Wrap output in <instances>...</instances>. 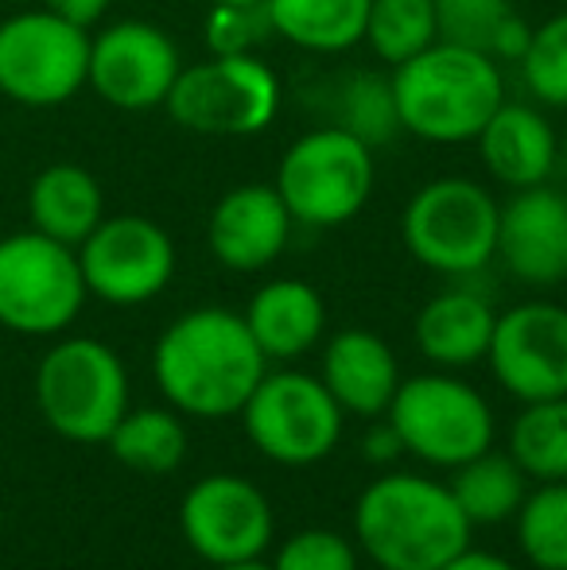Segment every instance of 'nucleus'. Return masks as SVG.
Returning <instances> with one entry per match:
<instances>
[{"label":"nucleus","instance_id":"obj_37","mask_svg":"<svg viewBox=\"0 0 567 570\" xmlns=\"http://www.w3.org/2000/svg\"><path fill=\"white\" fill-rule=\"evenodd\" d=\"M211 570H273L265 559H253V563H229V567H211Z\"/></svg>","mask_w":567,"mask_h":570},{"label":"nucleus","instance_id":"obj_38","mask_svg":"<svg viewBox=\"0 0 567 570\" xmlns=\"http://www.w3.org/2000/svg\"><path fill=\"white\" fill-rule=\"evenodd\" d=\"M206 4H265V0H206Z\"/></svg>","mask_w":567,"mask_h":570},{"label":"nucleus","instance_id":"obj_29","mask_svg":"<svg viewBox=\"0 0 567 570\" xmlns=\"http://www.w3.org/2000/svg\"><path fill=\"white\" fill-rule=\"evenodd\" d=\"M517 543L537 570H567V481H545L517 509Z\"/></svg>","mask_w":567,"mask_h":570},{"label":"nucleus","instance_id":"obj_16","mask_svg":"<svg viewBox=\"0 0 567 570\" xmlns=\"http://www.w3.org/2000/svg\"><path fill=\"white\" fill-rule=\"evenodd\" d=\"M514 279L525 287H560L567 284V195L548 183L514 190L501 203L498 253Z\"/></svg>","mask_w":567,"mask_h":570},{"label":"nucleus","instance_id":"obj_25","mask_svg":"<svg viewBox=\"0 0 567 570\" xmlns=\"http://www.w3.org/2000/svg\"><path fill=\"white\" fill-rule=\"evenodd\" d=\"M451 493L459 501L462 517L470 524L486 528V524H501V520L517 517L525 493H529V478H525L521 465L498 451H486L470 462H462L454 470Z\"/></svg>","mask_w":567,"mask_h":570},{"label":"nucleus","instance_id":"obj_7","mask_svg":"<svg viewBox=\"0 0 567 570\" xmlns=\"http://www.w3.org/2000/svg\"><path fill=\"white\" fill-rule=\"evenodd\" d=\"M86 279L78 248L20 229L0 237V326L23 338H55L82 315Z\"/></svg>","mask_w":567,"mask_h":570},{"label":"nucleus","instance_id":"obj_17","mask_svg":"<svg viewBox=\"0 0 567 570\" xmlns=\"http://www.w3.org/2000/svg\"><path fill=\"white\" fill-rule=\"evenodd\" d=\"M292 214L273 183H242L214 203L206 222V245L229 272H261L292 240Z\"/></svg>","mask_w":567,"mask_h":570},{"label":"nucleus","instance_id":"obj_22","mask_svg":"<svg viewBox=\"0 0 567 570\" xmlns=\"http://www.w3.org/2000/svg\"><path fill=\"white\" fill-rule=\"evenodd\" d=\"M31 229L78 248L106 218V190L82 164H47L28 187Z\"/></svg>","mask_w":567,"mask_h":570},{"label":"nucleus","instance_id":"obj_19","mask_svg":"<svg viewBox=\"0 0 567 570\" xmlns=\"http://www.w3.org/2000/svg\"><path fill=\"white\" fill-rule=\"evenodd\" d=\"M326 384L342 412L378 420L393 404V392L401 384V365L389 342L373 331H339L323 345V373Z\"/></svg>","mask_w":567,"mask_h":570},{"label":"nucleus","instance_id":"obj_11","mask_svg":"<svg viewBox=\"0 0 567 570\" xmlns=\"http://www.w3.org/2000/svg\"><path fill=\"white\" fill-rule=\"evenodd\" d=\"M242 428L250 443L276 465H303L323 462L342 439V407L326 392V384L300 368L265 373L253 396L245 400Z\"/></svg>","mask_w":567,"mask_h":570},{"label":"nucleus","instance_id":"obj_20","mask_svg":"<svg viewBox=\"0 0 567 570\" xmlns=\"http://www.w3.org/2000/svg\"><path fill=\"white\" fill-rule=\"evenodd\" d=\"M498 311L470 287H447L431 295L417 315V350L439 368H467L486 361Z\"/></svg>","mask_w":567,"mask_h":570},{"label":"nucleus","instance_id":"obj_21","mask_svg":"<svg viewBox=\"0 0 567 570\" xmlns=\"http://www.w3.org/2000/svg\"><path fill=\"white\" fill-rule=\"evenodd\" d=\"M242 318L268 361H292L323 338L326 303L307 279H268L253 292Z\"/></svg>","mask_w":567,"mask_h":570},{"label":"nucleus","instance_id":"obj_33","mask_svg":"<svg viewBox=\"0 0 567 570\" xmlns=\"http://www.w3.org/2000/svg\"><path fill=\"white\" fill-rule=\"evenodd\" d=\"M273 570H358V551L346 535L331 528H307L281 543Z\"/></svg>","mask_w":567,"mask_h":570},{"label":"nucleus","instance_id":"obj_14","mask_svg":"<svg viewBox=\"0 0 567 570\" xmlns=\"http://www.w3.org/2000/svg\"><path fill=\"white\" fill-rule=\"evenodd\" d=\"M183 70L175 39L151 20H117L90 36V86L121 114L159 109Z\"/></svg>","mask_w":567,"mask_h":570},{"label":"nucleus","instance_id":"obj_6","mask_svg":"<svg viewBox=\"0 0 567 570\" xmlns=\"http://www.w3.org/2000/svg\"><path fill=\"white\" fill-rule=\"evenodd\" d=\"M43 423L70 443H106L129 412V373L117 350L98 338H62L36 368Z\"/></svg>","mask_w":567,"mask_h":570},{"label":"nucleus","instance_id":"obj_36","mask_svg":"<svg viewBox=\"0 0 567 570\" xmlns=\"http://www.w3.org/2000/svg\"><path fill=\"white\" fill-rule=\"evenodd\" d=\"M439 570H517V567L509 563V559H501V556H490V551L467 548V551H459L451 563H443Z\"/></svg>","mask_w":567,"mask_h":570},{"label":"nucleus","instance_id":"obj_12","mask_svg":"<svg viewBox=\"0 0 567 570\" xmlns=\"http://www.w3.org/2000/svg\"><path fill=\"white\" fill-rule=\"evenodd\" d=\"M86 292L109 307L151 303L175 276V240L144 214H114L78 245Z\"/></svg>","mask_w":567,"mask_h":570},{"label":"nucleus","instance_id":"obj_23","mask_svg":"<svg viewBox=\"0 0 567 570\" xmlns=\"http://www.w3.org/2000/svg\"><path fill=\"white\" fill-rule=\"evenodd\" d=\"M273 36L307 55H346L365 39L370 0H265Z\"/></svg>","mask_w":567,"mask_h":570},{"label":"nucleus","instance_id":"obj_27","mask_svg":"<svg viewBox=\"0 0 567 570\" xmlns=\"http://www.w3.org/2000/svg\"><path fill=\"white\" fill-rule=\"evenodd\" d=\"M509 458L532 481H567V396L525 404L509 428Z\"/></svg>","mask_w":567,"mask_h":570},{"label":"nucleus","instance_id":"obj_30","mask_svg":"<svg viewBox=\"0 0 567 570\" xmlns=\"http://www.w3.org/2000/svg\"><path fill=\"white\" fill-rule=\"evenodd\" d=\"M517 70L537 106L567 109V12L548 16L540 28H532Z\"/></svg>","mask_w":567,"mask_h":570},{"label":"nucleus","instance_id":"obj_4","mask_svg":"<svg viewBox=\"0 0 567 570\" xmlns=\"http://www.w3.org/2000/svg\"><path fill=\"white\" fill-rule=\"evenodd\" d=\"M378 179L373 148L334 125H319L292 140L276 167V195L295 226L339 229L365 210Z\"/></svg>","mask_w":567,"mask_h":570},{"label":"nucleus","instance_id":"obj_24","mask_svg":"<svg viewBox=\"0 0 567 570\" xmlns=\"http://www.w3.org/2000/svg\"><path fill=\"white\" fill-rule=\"evenodd\" d=\"M323 98V125H334L342 132L358 136L362 144L378 148L389 144L401 132V117H397L393 82L378 70H354V75H339L323 82L319 90Z\"/></svg>","mask_w":567,"mask_h":570},{"label":"nucleus","instance_id":"obj_18","mask_svg":"<svg viewBox=\"0 0 567 570\" xmlns=\"http://www.w3.org/2000/svg\"><path fill=\"white\" fill-rule=\"evenodd\" d=\"M475 144L493 183L509 190L548 183L560 159V132L540 114V106H529V101H501L482 125V132L475 136Z\"/></svg>","mask_w":567,"mask_h":570},{"label":"nucleus","instance_id":"obj_10","mask_svg":"<svg viewBox=\"0 0 567 570\" xmlns=\"http://www.w3.org/2000/svg\"><path fill=\"white\" fill-rule=\"evenodd\" d=\"M385 420L401 435L404 454L428 465L459 470L493 446V412L482 392L443 373H420L397 384Z\"/></svg>","mask_w":567,"mask_h":570},{"label":"nucleus","instance_id":"obj_26","mask_svg":"<svg viewBox=\"0 0 567 570\" xmlns=\"http://www.w3.org/2000/svg\"><path fill=\"white\" fill-rule=\"evenodd\" d=\"M121 465L137 473H172L187 454V428L175 407H137L125 412L106 439Z\"/></svg>","mask_w":567,"mask_h":570},{"label":"nucleus","instance_id":"obj_1","mask_svg":"<svg viewBox=\"0 0 567 570\" xmlns=\"http://www.w3.org/2000/svg\"><path fill=\"white\" fill-rule=\"evenodd\" d=\"M265 373L268 357L253 342L245 318L226 307L187 311L151 350L156 389L175 412L195 420L237 415Z\"/></svg>","mask_w":567,"mask_h":570},{"label":"nucleus","instance_id":"obj_2","mask_svg":"<svg viewBox=\"0 0 567 570\" xmlns=\"http://www.w3.org/2000/svg\"><path fill=\"white\" fill-rule=\"evenodd\" d=\"M470 532L451 485L420 473H381L354 504L358 548L381 570H439L470 548Z\"/></svg>","mask_w":567,"mask_h":570},{"label":"nucleus","instance_id":"obj_32","mask_svg":"<svg viewBox=\"0 0 567 570\" xmlns=\"http://www.w3.org/2000/svg\"><path fill=\"white\" fill-rule=\"evenodd\" d=\"M203 39L211 55H257L273 39L265 4H211L203 16Z\"/></svg>","mask_w":567,"mask_h":570},{"label":"nucleus","instance_id":"obj_31","mask_svg":"<svg viewBox=\"0 0 567 570\" xmlns=\"http://www.w3.org/2000/svg\"><path fill=\"white\" fill-rule=\"evenodd\" d=\"M439 20V39L475 51H493L501 28L517 16L514 0H431Z\"/></svg>","mask_w":567,"mask_h":570},{"label":"nucleus","instance_id":"obj_9","mask_svg":"<svg viewBox=\"0 0 567 570\" xmlns=\"http://www.w3.org/2000/svg\"><path fill=\"white\" fill-rule=\"evenodd\" d=\"M90 78V31L28 8L0 20V94L16 106L55 109L86 90Z\"/></svg>","mask_w":567,"mask_h":570},{"label":"nucleus","instance_id":"obj_28","mask_svg":"<svg viewBox=\"0 0 567 570\" xmlns=\"http://www.w3.org/2000/svg\"><path fill=\"white\" fill-rule=\"evenodd\" d=\"M439 39V20L431 0H370L362 43L385 67H401L412 55L428 51Z\"/></svg>","mask_w":567,"mask_h":570},{"label":"nucleus","instance_id":"obj_39","mask_svg":"<svg viewBox=\"0 0 567 570\" xmlns=\"http://www.w3.org/2000/svg\"><path fill=\"white\" fill-rule=\"evenodd\" d=\"M560 151L567 156V125H564V136H560Z\"/></svg>","mask_w":567,"mask_h":570},{"label":"nucleus","instance_id":"obj_13","mask_svg":"<svg viewBox=\"0 0 567 570\" xmlns=\"http://www.w3.org/2000/svg\"><path fill=\"white\" fill-rule=\"evenodd\" d=\"M179 528L187 548L203 563H253L273 543V504L237 473H211L195 481L179 504Z\"/></svg>","mask_w":567,"mask_h":570},{"label":"nucleus","instance_id":"obj_35","mask_svg":"<svg viewBox=\"0 0 567 570\" xmlns=\"http://www.w3.org/2000/svg\"><path fill=\"white\" fill-rule=\"evenodd\" d=\"M404 454V443L401 435L393 431V423H378V428H370V435H365V458L370 462H397V458Z\"/></svg>","mask_w":567,"mask_h":570},{"label":"nucleus","instance_id":"obj_5","mask_svg":"<svg viewBox=\"0 0 567 570\" xmlns=\"http://www.w3.org/2000/svg\"><path fill=\"white\" fill-rule=\"evenodd\" d=\"M501 203L470 175H439L404 203L401 240L439 276H475L498 253Z\"/></svg>","mask_w":567,"mask_h":570},{"label":"nucleus","instance_id":"obj_34","mask_svg":"<svg viewBox=\"0 0 567 570\" xmlns=\"http://www.w3.org/2000/svg\"><path fill=\"white\" fill-rule=\"evenodd\" d=\"M109 4H114V0H43V8H51L55 16H62V20L78 23V28H86V31L106 20Z\"/></svg>","mask_w":567,"mask_h":570},{"label":"nucleus","instance_id":"obj_8","mask_svg":"<svg viewBox=\"0 0 567 570\" xmlns=\"http://www.w3.org/2000/svg\"><path fill=\"white\" fill-rule=\"evenodd\" d=\"M281 78L261 55H206L183 67L164 109L195 136H257L281 114Z\"/></svg>","mask_w":567,"mask_h":570},{"label":"nucleus","instance_id":"obj_3","mask_svg":"<svg viewBox=\"0 0 567 570\" xmlns=\"http://www.w3.org/2000/svg\"><path fill=\"white\" fill-rule=\"evenodd\" d=\"M389 82L401 132L428 144H470L506 101L501 62L447 39H436L428 51L393 67Z\"/></svg>","mask_w":567,"mask_h":570},{"label":"nucleus","instance_id":"obj_15","mask_svg":"<svg viewBox=\"0 0 567 570\" xmlns=\"http://www.w3.org/2000/svg\"><path fill=\"white\" fill-rule=\"evenodd\" d=\"M493 381L521 404L567 396V307L529 299L493 323L486 350Z\"/></svg>","mask_w":567,"mask_h":570}]
</instances>
